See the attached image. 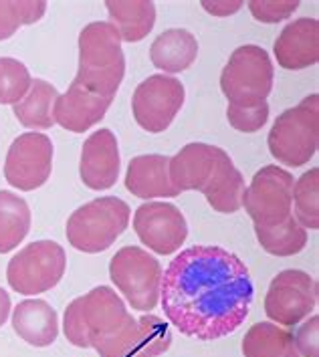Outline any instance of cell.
<instances>
[{"instance_id": "21", "label": "cell", "mask_w": 319, "mask_h": 357, "mask_svg": "<svg viewBox=\"0 0 319 357\" xmlns=\"http://www.w3.org/2000/svg\"><path fill=\"white\" fill-rule=\"evenodd\" d=\"M198 56V40L186 29H170L151 43L150 59L164 73H182Z\"/></svg>"}, {"instance_id": "29", "label": "cell", "mask_w": 319, "mask_h": 357, "mask_svg": "<svg viewBox=\"0 0 319 357\" xmlns=\"http://www.w3.org/2000/svg\"><path fill=\"white\" fill-rule=\"evenodd\" d=\"M31 73L13 56H0V105L19 103L31 89Z\"/></svg>"}, {"instance_id": "15", "label": "cell", "mask_w": 319, "mask_h": 357, "mask_svg": "<svg viewBox=\"0 0 319 357\" xmlns=\"http://www.w3.org/2000/svg\"><path fill=\"white\" fill-rule=\"evenodd\" d=\"M79 174L87 188L110 190L119 178V148L112 130L94 132L83 144Z\"/></svg>"}, {"instance_id": "14", "label": "cell", "mask_w": 319, "mask_h": 357, "mask_svg": "<svg viewBox=\"0 0 319 357\" xmlns=\"http://www.w3.org/2000/svg\"><path fill=\"white\" fill-rule=\"evenodd\" d=\"M170 345L172 331L168 323L148 313L140 319L132 317L99 357H158L164 356Z\"/></svg>"}, {"instance_id": "25", "label": "cell", "mask_w": 319, "mask_h": 357, "mask_svg": "<svg viewBox=\"0 0 319 357\" xmlns=\"http://www.w3.org/2000/svg\"><path fill=\"white\" fill-rule=\"evenodd\" d=\"M244 357H299L293 333L275 323L253 325L243 339Z\"/></svg>"}, {"instance_id": "9", "label": "cell", "mask_w": 319, "mask_h": 357, "mask_svg": "<svg viewBox=\"0 0 319 357\" xmlns=\"http://www.w3.org/2000/svg\"><path fill=\"white\" fill-rule=\"evenodd\" d=\"M293 176L279 166H265L244 188L243 206L255 226L281 225L293 216Z\"/></svg>"}, {"instance_id": "26", "label": "cell", "mask_w": 319, "mask_h": 357, "mask_svg": "<svg viewBox=\"0 0 319 357\" xmlns=\"http://www.w3.org/2000/svg\"><path fill=\"white\" fill-rule=\"evenodd\" d=\"M31 230V208L8 190H0V255L15 250Z\"/></svg>"}, {"instance_id": "34", "label": "cell", "mask_w": 319, "mask_h": 357, "mask_svg": "<svg viewBox=\"0 0 319 357\" xmlns=\"http://www.w3.org/2000/svg\"><path fill=\"white\" fill-rule=\"evenodd\" d=\"M241 6L243 4L239 0H235V2H208V0L202 2V8L210 15H214V17H228V15L237 13Z\"/></svg>"}, {"instance_id": "18", "label": "cell", "mask_w": 319, "mask_h": 357, "mask_svg": "<svg viewBox=\"0 0 319 357\" xmlns=\"http://www.w3.org/2000/svg\"><path fill=\"white\" fill-rule=\"evenodd\" d=\"M112 101L105 97L91 93L75 83L69 89L59 95L53 105V119L67 132L83 133L99 123L110 109Z\"/></svg>"}, {"instance_id": "32", "label": "cell", "mask_w": 319, "mask_h": 357, "mask_svg": "<svg viewBox=\"0 0 319 357\" xmlns=\"http://www.w3.org/2000/svg\"><path fill=\"white\" fill-rule=\"evenodd\" d=\"M299 8L297 0H285V2H263V0H253L248 2L251 15L261 22L275 24L279 20L289 19L295 10Z\"/></svg>"}, {"instance_id": "27", "label": "cell", "mask_w": 319, "mask_h": 357, "mask_svg": "<svg viewBox=\"0 0 319 357\" xmlns=\"http://www.w3.org/2000/svg\"><path fill=\"white\" fill-rule=\"evenodd\" d=\"M255 234L263 250L273 257H293L307 245V230L295 220V216H289L281 225L269 228L255 226Z\"/></svg>"}, {"instance_id": "10", "label": "cell", "mask_w": 319, "mask_h": 357, "mask_svg": "<svg viewBox=\"0 0 319 357\" xmlns=\"http://www.w3.org/2000/svg\"><path fill=\"white\" fill-rule=\"evenodd\" d=\"M318 299V281L303 271L289 268L279 273L269 284L265 313L275 325L293 327L313 313Z\"/></svg>"}, {"instance_id": "30", "label": "cell", "mask_w": 319, "mask_h": 357, "mask_svg": "<svg viewBox=\"0 0 319 357\" xmlns=\"http://www.w3.org/2000/svg\"><path fill=\"white\" fill-rule=\"evenodd\" d=\"M47 2H0V40L10 38L20 26L35 24L45 17Z\"/></svg>"}, {"instance_id": "6", "label": "cell", "mask_w": 319, "mask_h": 357, "mask_svg": "<svg viewBox=\"0 0 319 357\" xmlns=\"http://www.w3.org/2000/svg\"><path fill=\"white\" fill-rule=\"evenodd\" d=\"M275 69L263 47L243 45L225 65L221 73V89L237 107L261 105L273 89Z\"/></svg>"}, {"instance_id": "28", "label": "cell", "mask_w": 319, "mask_h": 357, "mask_svg": "<svg viewBox=\"0 0 319 357\" xmlns=\"http://www.w3.org/2000/svg\"><path fill=\"white\" fill-rule=\"evenodd\" d=\"M293 206L295 220L305 230L319 228V169L311 168L305 172L293 184Z\"/></svg>"}, {"instance_id": "3", "label": "cell", "mask_w": 319, "mask_h": 357, "mask_svg": "<svg viewBox=\"0 0 319 357\" xmlns=\"http://www.w3.org/2000/svg\"><path fill=\"white\" fill-rule=\"evenodd\" d=\"M126 75L121 37L112 22H89L79 33V69L75 83L91 93L113 101Z\"/></svg>"}, {"instance_id": "31", "label": "cell", "mask_w": 319, "mask_h": 357, "mask_svg": "<svg viewBox=\"0 0 319 357\" xmlns=\"http://www.w3.org/2000/svg\"><path fill=\"white\" fill-rule=\"evenodd\" d=\"M226 117H228V123L237 132L255 133L259 132L269 119V103L263 101L261 105H255V107H237L228 103Z\"/></svg>"}, {"instance_id": "11", "label": "cell", "mask_w": 319, "mask_h": 357, "mask_svg": "<svg viewBox=\"0 0 319 357\" xmlns=\"http://www.w3.org/2000/svg\"><path fill=\"white\" fill-rule=\"evenodd\" d=\"M184 85L168 75H151L138 85L132 97V112L140 128L162 133L184 105Z\"/></svg>"}, {"instance_id": "33", "label": "cell", "mask_w": 319, "mask_h": 357, "mask_svg": "<svg viewBox=\"0 0 319 357\" xmlns=\"http://www.w3.org/2000/svg\"><path fill=\"white\" fill-rule=\"evenodd\" d=\"M293 343L299 357H319V317L313 315L309 321L297 327Z\"/></svg>"}, {"instance_id": "1", "label": "cell", "mask_w": 319, "mask_h": 357, "mask_svg": "<svg viewBox=\"0 0 319 357\" xmlns=\"http://www.w3.org/2000/svg\"><path fill=\"white\" fill-rule=\"evenodd\" d=\"M253 293L246 264L221 246H190L162 273L164 315L198 341L235 333L248 317Z\"/></svg>"}, {"instance_id": "16", "label": "cell", "mask_w": 319, "mask_h": 357, "mask_svg": "<svg viewBox=\"0 0 319 357\" xmlns=\"http://www.w3.org/2000/svg\"><path fill=\"white\" fill-rule=\"evenodd\" d=\"M225 155L226 151L216 146L198 144V142L188 144L174 158H170L168 174L172 186L178 190V194L190 190L202 192L212 180Z\"/></svg>"}, {"instance_id": "19", "label": "cell", "mask_w": 319, "mask_h": 357, "mask_svg": "<svg viewBox=\"0 0 319 357\" xmlns=\"http://www.w3.org/2000/svg\"><path fill=\"white\" fill-rule=\"evenodd\" d=\"M168 164V155L158 153L133 158L126 172V188L142 200L178 196V190L170 182Z\"/></svg>"}, {"instance_id": "22", "label": "cell", "mask_w": 319, "mask_h": 357, "mask_svg": "<svg viewBox=\"0 0 319 357\" xmlns=\"http://www.w3.org/2000/svg\"><path fill=\"white\" fill-rule=\"evenodd\" d=\"M202 194H205L208 204L216 212L232 214V212L241 210L244 196V178L237 169V166L232 164L228 153L221 160L212 180L208 182L207 188L202 190Z\"/></svg>"}, {"instance_id": "2", "label": "cell", "mask_w": 319, "mask_h": 357, "mask_svg": "<svg viewBox=\"0 0 319 357\" xmlns=\"http://www.w3.org/2000/svg\"><path fill=\"white\" fill-rule=\"evenodd\" d=\"M130 321L132 313L113 289L95 287L65 309L63 331L75 347L101 354Z\"/></svg>"}, {"instance_id": "24", "label": "cell", "mask_w": 319, "mask_h": 357, "mask_svg": "<svg viewBox=\"0 0 319 357\" xmlns=\"http://www.w3.org/2000/svg\"><path fill=\"white\" fill-rule=\"evenodd\" d=\"M105 8L110 13V22L117 29L121 40L138 43L148 37L156 22L154 2H115L107 0Z\"/></svg>"}, {"instance_id": "7", "label": "cell", "mask_w": 319, "mask_h": 357, "mask_svg": "<svg viewBox=\"0 0 319 357\" xmlns=\"http://www.w3.org/2000/svg\"><path fill=\"white\" fill-rule=\"evenodd\" d=\"M110 277L132 305V309H156L162 289V266L156 257L140 246H124L110 263Z\"/></svg>"}, {"instance_id": "17", "label": "cell", "mask_w": 319, "mask_h": 357, "mask_svg": "<svg viewBox=\"0 0 319 357\" xmlns=\"http://www.w3.org/2000/svg\"><path fill=\"white\" fill-rule=\"evenodd\" d=\"M273 53L283 69L299 71L319 61L318 19H297L289 22L273 45Z\"/></svg>"}, {"instance_id": "8", "label": "cell", "mask_w": 319, "mask_h": 357, "mask_svg": "<svg viewBox=\"0 0 319 357\" xmlns=\"http://www.w3.org/2000/svg\"><path fill=\"white\" fill-rule=\"evenodd\" d=\"M67 268L63 246L53 241H37L27 245L6 266V281L20 295L47 293L59 284Z\"/></svg>"}, {"instance_id": "35", "label": "cell", "mask_w": 319, "mask_h": 357, "mask_svg": "<svg viewBox=\"0 0 319 357\" xmlns=\"http://www.w3.org/2000/svg\"><path fill=\"white\" fill-rule=\"evenodd\" d=\"M10 309H13V305H10V297H8V293L0 287V327L6 323V319H8Z\"/></svg>"}, {"instance_id": "20", "label": "cell", "mask_w": 319, "mask_h": 357, "mask_svg": "<svg viewBox=\"0 0 319 357\" xmlns=\"http://www.w3.org/2000/svg\"><path fill=\"white\" fill-rule=\"evenodd\" d=\"M13 329L22 341L35 347H49L59 335L57 311L43 299L19 303L13 311Z\"/></svg>"}, {"instance_id": "5", "label": "cell", "mask_w": 319, "mask_h": 357, "mask_svg": "<svg viewBox=\"0 0 319 357\" xmlns=\"http://www.w3.org/2000/svg\"><path fill=\"white\" fill-rule=\"evenodd\" d=\"M130 225V206L115 198L103 196L77 208L67 220V241L81 252H103L126 232Z\"/></svg>"}, {"instance_id": "4", "label": "cell", "mask_w": 319, "mask_h": 357, "mask_svg": "<svg viewBox=\"0 0 319 357\" xmlns=\"http://www.w3.org/2000/svg\"><path fill=\"white\" fill-rule=\"evenodd\" d=\"M271 155L291 168L309 164L319 146V95H307L299 105L283 112L269 137Z\"/></svg>"}, {"instance_id": "12", "label": "cell", "mask_w": 319, "mask_h": 357, "mask_svg": "<svg viewBox=\"0 0 319 357\" xmlns=\"http://www.w3.org/2000/svg\"><path fill=\"white\" fill-rule=\"evenodd\" d=\"M53 172V142L45 133L19 135L6 153L4 178L13 188L31 192L47 184Z\"/></svg>"}, {"instance_id": "13", "label": "cell", "mask_w": 319, "mask_h": 357, "mask_svg": "<svg viewBox=\"0 0 319 357\" xmlns=\"http://www.w3.org/2000/svg\"><path fill=\"white\" fill-rule=\"evenodd\" d=\"M133 230L138 238L158 255L180 250L188 236L184 214L168 202H148L135 210Z\"/></svg>"}, {"instance_id": "23", "label": "cell", "mask_w": 319, "mask_h": 357, "mask_svg": "<svg viewBox=\"0 0 319 357\" xmlns=\"http://www.w3.org/2000/svg\"><path fill=\"white\" fill-rule=\"evenodd\" d=\"M59 97V91L51 83L35 79L31 83L29 93L13 105V112L20 121V126L29 130H49L55 126L53 119V105Z\"/></svg>"}]
</instances>
